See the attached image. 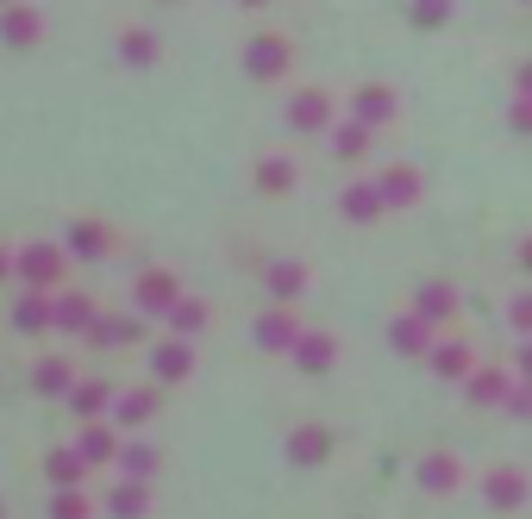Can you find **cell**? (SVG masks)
Here are the masks:
<instances>
[{
    "instance_id": "cell-13",
    "label": "cell",
    "mask_w": 532,
    "mask_h": 519,
    "mask_svg": "<svg viewBox=\"0 0 532 519\" xmlns=\"http://www.w3.org/2000/svg\"><path fill=\"white\" fill-rule=\"evenodd\" d=\"M294 120H301V126H320V120H326V101H301Z\"/></svg>"
},
{
    "instance_id": "cell-12",
    "label": "cell",
    "mask_w": 532,
    "mask_h": 519,
    "mask_svg": "<svg viewBox=\"0 0 532 519\" xmlns=\"http://www.w3.org/2000/svg\"><path fill=\"white\" fill-rule=\"evenodd\" d=\"M364 144H370V131H364V126H351L345 138H338V150H345V157H364Z\"/></svg>"
},
{
    "instance_id": "cell-1",
    "label": "cell",
    "mask_w": 532,
    "mask_h": 519,
    "mask_svg": "<svg viewBox=\"0 0 532 519\" xmlns=\"http://www.w3.org/2000/svg\"><path fill=\"white\" fill-rule=\"evenodd\" d=\"M419 482H426L432 495H451V488L464 482V463H457V457H426V463H419Z\"/></svg>"
},
{
    "instance_id": "cell-2",
    "label": "cell",
    "mask_w": 532,
    "mask_h": 519,
    "mask_svg": "<svg viewBox=\"0 0 532 519\" xmlns=\"http://www.w3.org/2000/svg\"><path fill=\"white\" fill-rule=\"evenodd\" d=\"M489 501L495 507H520L527 501V476L520 470H489Z\"/></svg>"
},
{
    "instance_id": "cell-10",
    "label": "cell",
    "mask_w": 532,
    "mask_h": 519,
    "mask_svg": "<svg viewBox=\"0 0 532 519\" xmlns=\"http://www.w3.org/2000/svg\"><path fill=\"white\" fill-rule=\"evenodd\" d=\"M508 326H514V332H527V338H532V294H520V300L508 307Z\"/></svg>"
},
{
    "instance_id": "cell-4",
    "label": "cell",
    "mask_w": 532,
    "mask_h": 519,
    "mask_svg": "<svg viewBox=\"0 0 532 519\" xmlns=\"http://www.w3.org/2000/svg\"><path fill=\"white\" fill-rule=\"evenodd\" d=\"M432 370H438L445 382H464V376H470V351H464V345H438V351H432Z\"/></svg>"
},
{
    "instance_id": "cell-15",
    "label": "cell",
    "mask_w": 532,
    "mask_h": 519,
    "mask_svg": "<svg viewBox=\"0 0 532 519\" xmlns=\"http://www.w3.org/2000/svg\"><path fill=\"white\" fill-rule=\"evenodd\" d=\"M520 382H532V345H527V357H520Z\"/></svg>"
},
{
    "instance_id": "cell-14",
    "label": "cell",
    "mask_w": 532,
    "mask_h": 519,
    "mask_svg": "<svg viewBox=\"0 0 532 519\" xmlns=\"http://www.w3.org/2000/svg\"><path fill=\"white\" fill-rule=\"evenodd\" d=\"M514 82H520V94H532V63H520V76H514Z\"/></svg>"
},
{
    "instance_id": "cell-11",
    "label": "cell",
    "mask_w": 532,
    "mask_h": 519,
    "mask_svg": "<svg viewBox=\"0 0 532 519\" xmlns=\"http://www.w3.org/2000/svg\"><path fill=\"white\" fill-rule=\"evenodd\" d=\"M508 126L520 131V138H532V94H520V101H514V113H508Z\"/></svg>"
},
{
    "instance_id": "cell-6",
    "label": "cell",
    "mask_w": 532,
    "mask_h": 519,
    "mask_svg": "<svg viewBox=\"0 0 532 519\" xmlns=\"http://www.w3.org/2000/svg\"><path fill=\"white\" fill-rule=\"evenodd\" d=\"M395 345L401 351H426L432 345V326L426 319H395Z\"/></svg>"
},
{
    "instance_id": "cell-9",
    "label": "cell",
    "mask_w": 532,
    "mask_h": 519,
    "mask_svg": "<svg viewBox=\"0 0 532 519\" xmlns=\"http://www.w3.org/2000/svg\"><path fill=\"white\" fill-rule=\"evenodd\" d=\"M445 13H451V0H419V6H413V19H419L426 31H432V25H445Z\"/></svg>"
},
{
    "instance_id": "cell-16",
    "label": "cell",
    "mask_w": 532,
    "mask_h": 519,
    "mask_svg": "<svg viewBox=\"0 0 532 519\" xmlns=\"http://www.w3.org/2000/svg\"><path fill=\"white\" fill-rule=\"evenodd\" d=\"M520 269H527V275H532V238H527V245H520Z\"/></svg>"
},
{
    "instance_id": "cell-8",
    "label": "cell",
    "mask_w": 532,
    "mask_h": 519,
    "mask_svg": "<svg viewBox=\"0 0 532 519\" xmlns=\"http://www.w3.org/2000/svg\"><path fill=\"white\" fill-rule=\"evenodd\" d=\"M376 207H383V194H370V188H351V194H345V213H364V219H370Z\"/></svg>"
},
{
    "instance_id": "cell-5",
    "label": "cell",
    "mask_w": 532,
    "mask_h": 519,
    "mask_svg": "<svg viewBox=\"0 0 532 519\" xmlns=\"http://www.w3.org/2000/svg\"><path fill=\"white\" fill-rule=\"evenodd\" d=\"M383 201H419V175H413V169H389V175H383Z\"/></svg>"
},
{
    "instance_id": "cell-3",
    "label": "cell",
    "mask_w": 532,
    "mask_h": 519,
    "mask_svg": "<svg viewBox=\"0 0 532 519\" xmlns=\"http://www.w3.org/2000/svg\"><path fill=\"white\" fill-rule=\"evenodd\" d=\"M508 389H514V382H508L501 370H470V400H476V407H495V400H508Z\"/></svg>"
},
{
    "instance_id": "cell-7",
    "label": "cell",
    "mask_w": 532,
    "mask_h": 519,
    "mask_svg": "<svg viewBox=\"0 0 532 519\" xmlns=\"http://www.w3.org/2000/svg\"><path fill=\"white\" fill-rule=\"evenodd\" d=\"M419 307H426L432 319H451V313H457V294H451V288H426V300H419Z\"/></svg>"
}]
</instances>
